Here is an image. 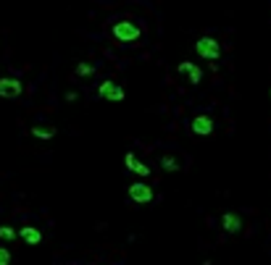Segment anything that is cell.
Returning <instances> with one entry per match:
<instances>
[{"label": "cell", "mask_w": 271, "mask_h": 265, "mask_svg": "<svg viewBox=\"0 0 271 265\" xmlns=\"http://www.w3.org/2000/svg\"><path fill=\"white\" fill-rule=\"evenodd\" d=\"M111 34H114V39L121 42V45H132V42H137L142 37V27L134 24V21H129V18H121V21H116V24L111 27Z\"/></svg>", "instance_id": "obj_1"}, {"label": "cell", "mask_w": 271, "mask_h": 265, "mask_svg": "<svg viewBox=\"0 0 271 265\" xmlns=\"http://www.w3.org/2000/svg\"><path fill=\"white\" fill-rule=\"evenodd\" d=\"M195 53L203 58V60H208V63H216L221 58V42L216 37H200L195 42Z\"/></svg>", "instance_id": "obj_2"}, {"label": "cell", "mask_w": 271, "mask_h": 265, "mask_svg": "<svg viewBox=\"0 0 271 265\" xmlns=\"http://www.w3.org/2000/svg\"><path fill=\"white\" fill-rule=\"evenodd\" d=\"M127 194H129V200L137 202V205H150L155 200V189L148 181H132L129 189H127Z\"/></svg>", "instance_id": "obj_3"}, {"label": "cell", "mask_w": 271, "mask_h": 265, "mask_svg": "<svg viewBox=\"0 0 271 265\" xmlns=\"http://www.w3.org/2000/svg\"><path fill=\"white\" fill-rule=\"evenodd\" d=\"M98 97H103L105 103H124L127 100V92H124V87L114 79H105L98 84Z\"/></svg>", "instance_id": "obj_4"}, {"label": "cell", "mask_w": 271, "mask_h": 265, "mask_svg": "<svg viewBox=\"0 0 271 265\" xmlns=\"http://www.w3.org/2000/svg\"><path fill=\"white\" fill-rule=\"evenodd\" d=\"M24 95V81L19 76H0V97L3 100H19Z\"/></svg>", "instance_id": "obj_5"}, {"label": "cell", "mask_w": 271, "mask_h": 265, "mask_svg": "<svg viewBox=\"0 0 271 265\" xmlns=\"http://www.w3.org/2000/svg\"><path fill=\"white\" fill-rule=\"evenodd\" d=\"M176 71H179V76H185V81L192 84V87L203 81V69H200L195 60H179Z\"/></svg>", "instance_id": "obj_6"}, {"label": "cell", "mask_w": 271, "mask_h": 265, "mask_svg": "<svg viewBox=\"0 0 271 265\" xmlns=\"http://www.w3.org/2000/svg\"><path fill=\"white\" fill-rule=\"evenodd\" d=\"M190 129H192V134H195V137H211V134H213V129H216V121H213L208 113H197V116L192 118Z\"/></svg>", "instance_id": "obj_7"}, {"label": "cell", "mask_w": 271, "mask_h": 265, "mask_svg": "<svg viewBox=\"0 0 271 265\" xmlns=\"http://www.w3.org/2000/svg\"><path fill=\"white\" fill-rule=\"evenodd\" d=\"M219 223H221V229L227 231V234H240V231H242V226H245V220H242V215H240V213L227 210V213H221Z\"/></svg>", "instance_id": "obj_8"}, {"label": "cell", "mask_w": 271, "mask_h": 265, "mask_svg": "<svg viewBox=\"0 0 271 265\" xmlns=\"http://www.w3.org/2000/svg\"><path fill=\"white\" fill-rule=\"evenodd\" d=\"M124 168L132 171L134 176H142V179H148V176H150V166L142 163L137 155H134V152H127V155H124Z\"/></svg>", "instance_id": "obj_9"}, {"label": "cell", "mask_w": 271, "mask_h": 265, "mask_svg": "<svg viewBox=\"0 0 271 265\" xmlns=\"http://www.w3.org/2000/svg\"><path fill=\"white\" fill-rule=\"evenodd\" d=\"M16 236L24 241V244H29V247L42 244V231H40L37 226H21V229L16 231Z\"/></svg>", "instance_id": "obj_10"}, {"label": "cell", "mask_w": 271, "mask_h": 265, "mask_svg": "<svg viewBox=\"0 0 271 265\" xmlns=\"http://www.w3.org/2000/svg\"><path fill=\"white\" fill-rule=\"evenodd\" d=\"M29 134H32L34 139H40V142H50V139H56V129H53V126H42V124H37V126L29 129Z\"/></svg>", "instance_id": "obj_11"}, {"label": "cell", "mask_w": 271, "mask_h": 265, "mask_svg": "<svg viewBox=\"0 0 271 265\" xmlns=\"http://www.w3.org/2000/svg\"><path fill=\"white\" fill-rule=\"evenodd\" d=\"M74 74H77L79 79H93V76L98 74V66H95L93 60H79L77 69H74Z\"/></svg>", "instance_id": "obj_12"}, {"label": "cell", "mask_w": 271, "mask_h": 265, "mask_svg": "<svg viewBox=\"0 0 271 265\" xmlns=\"http://www.w3.org/2000/svg\"><path fill=\"white\" fill-rule=\"evenodd\" d=\"M179 168H182V163H179L176 155H161V171H166V173H176Z\"/></svg>", "instance_id": "obj_13"}, {"label": "cell", "mask_w": 271, "mask_h": 265, "mask_svg": "<svg viewBox=\"0 0 271 265\" xmlns=\"http://www.w3.org/2000/svg\"><path fill=\"white\" fill-rule=\"evenodd\" d=\"M13 239H16L13 226H0V241H13Z\"/></svg>", "instance_id": "obj_14"}, {"label": "cell", "mask_w": 271, "mask_h": 265, "mask_svg": "<svg viewBox=\"0 0 271 265\" xmlns=\"http://www.w3.org/2000/svg\"><path fill=\"white\" fill-rule=\"evenodd\" d=\"M11 250L6 247V244H0V265H11Z\"/></svg>", "instance_id": "obj_15"}, {"label": "cell", "mask_w": 271, "mask_h": 265, "mask_svg": "<svg viewBox=\"0 0 271 265\" xmlns=\"http://www.w3.org/2000/svg\"><path fill=\"white\" fill-rule=\"evenodd\" d=\"M63 100H66V103H77V100H79V92L69 90V92H66V95H63Z\"/></svg>", "instance_id": "obj_16"}, {"label": "cell", "mask_w": 271, "mask_h": 265, "mask_svg": "<svg viewBox=\"0 0 271 265\" xmlns=\"http://www.w3.org/2000/svg\"><path fill=\"white\" fill-rule=\"evenodd\" d=\"M268 97H271V90H268Z\"/></svg>", "instance_id": "obj_17"}]
</instances>
